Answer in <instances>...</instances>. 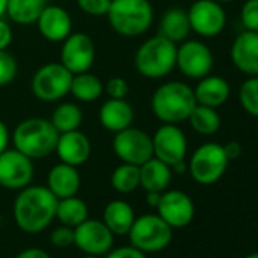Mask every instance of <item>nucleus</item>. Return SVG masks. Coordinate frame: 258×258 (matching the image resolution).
Masks as SVG:
<instances>
[{
  "instance_id": "nucleus-11",
  "label": "nucleus",
  "mask_w": 258,
  "mask_h": 258,
  "mask_svg": "<svg viewBox=\"0 0 258 258\" xmlns=\"http://www.w3.org/2000/svg\"><path fill=\"white\" fill-rule=\"evenodd\" d=\"M187 14L191 31L204 38H213L222 34L228 22L223 5L216 0H196Z\"/></svg>"
},
{
  "instance_id": "nucleus-4",
  "label": "nucleus",
  "mask_w": 258,
  "mask_h": 258,
  "mask_svg": "<svg viewBox=\"0 0 258 258\" xmlns=\"http://www.w3.org/2000/svg\"><path fill=\"white\" fill-rule=\"evenodd\" d=\"M176 47L178 44L163 35L146 40L136 52V70L148 79L166 78L176 67Z\"/></svg>"
},
{
  "instance_id": "nucleus-6",
  "label": "nucleus",
  "mask_w": 258,
  "mask_h": 258,
  "mask_svg": "<svg viewBox=\"0 0 258 258\" xmlns=\"http://www.w3.org/2000/svg\"><path fill=\"white\" fill-rule=\"evenodd\" d=\"M129 241L145 253H155L166 249L173 237V228L158 214H143L136 217L127 232Z\"/></svg>"
},
{
  "instance_id": "nucleus-5",
  "label": "nucleus",
  "mask_w": 258,
  "mask_h": 258,
  "mask_svg": "<svg viewBox=\"0 0 258 258\" xmlns=\"http://www.w3.org/2000/svg\"><path fill=\"white\" fill-rule=\"evenodd\" d=\"M106 17L118 35L139 37L151 28L154 8L149 0H111Z\"/></svg>"
},
{
  "instance_id": "nucleus-2",
  "label": "nucleus",
  "mask_w": 258,
  "mask_h": 258,
  "mask_svg": "<svg viewBox=\"0 0 258 258\" xmlns=\"http://www.w3.org/2000/svg\"><path fill=\"white\" fill-rule=\"evenodd\" d=\"M196 105L190 85L181 81H170L160 85L151 100L152 112L163 123H182L188 118Z\"/></svg>"
},
{
  "instance_id": "nucleus-7",
  "label": "nucleus",
  "mask_w": 258,
  "mask_h": 258,
  "mask_svg": "<svg viewBox=\"0 0 258 258\" xmlns=\"http://www.w3.org/2000/svg\"><path fill=\"white\" fill-rule=\"evenodd\" d=\"M229 160L223 151V145L208 142L201 145L188 161L191 178L202 185L216 184L226 172Z\"/></svg>"
},
{
  "instance_id": "nucleus-8",
  "label": "nucleus",
  "mask_w": 258,
  "mask_h": 258,
  "mask_svg": "<svg viewBox=\"0 0 258 258\" xmlns=\"http://www.w3.org/2000/svg\"><path fill=\"white\" fill-rule=\"evenodd\" d=\"M73 75L61 62H49L40 67L31 82L34 96L43 102H56L70 93Z\"/></svg>"
},
{
  "instance_id": "nucleus-10",
  "label": "nucleus",
  "mask_w": 258,
  "mask_h": 258,
  "mask_svg": "<svg viewBox=\"0 0 258 258\" xmlns=\"http://www.w3.org/2000/svg\"><path fill=\"white\" fill-rule=\"evenodd\" d=\"M176 67L190 79H202L214 67L211 49L199 40H185L176 47Z\"/></svg>"
},
{
  "instance_id": "nucleus-32",
  "label": "nucleus",
  "mask_w": 258,
  "mask_h": 258,
  "mask_svg": "<svg viewBox=\"0 0 258 258\" xmlns=\"http://www.w3.org/2000/svg\"><path fill=\"white\" fill-rule=\"evenodd\" d=\"M238 102L243 111L252 117H258V76H247L238 90Z\"/></svg>"
},
{
  "instance_id": "nucleus-37",
  "label": "nucleus",
  "mask_w": 258,
  "mask_h": 258,
  "mask_svg": "<svg viewBox=\"0 0 258 258\" xmlns=\"http://www.w3.org/2000/svg\"><path fill=\"white\" fill-rule=\"evenodd\" d=\"M50 243L56 247H69L75 244V229L70 226H58L50 234Z\"/></svg>"
},
{
  "instance_id": "nucleus-14",
  "label": "nucleus",
  "mask_w": 258,
  "mask_h": 258,
  "mask_svg": "<svg viewBox=\"0 0 258 258\" xmlns=\"http://www.w3.org/2000/svg\"><path fill=\"white\" fill-rule=\"evenodd\" d=\"M96 58V49L93 40L84 32L70 34L62 41L61 49V64L72 73L90 72Z\"/></svg>"
},
{
  "instance_id": "nucleus-24",
  "label": "nucleus",
  "mask_w": 258,
  "mask_h": 258,
  "mask_svg": "<svg viewBox=\"0 0 258 258\" xmlns=\"http://www.w3.org/2000/svg\"><path fill=\"white\" fill-rule=\"evenodd\" d=\"M136 220L134 208L121 199L106 204L103 210V223L114 235H126Z\"/></svg>"
},
{
  "instance_id": "nucleus-20",
  "label": "nucleus",
  "mask_w": 258,
  "mask_h": 258,
  "mask_svg": "<svg viewBox=\"0 0 258 258\" xmlns=\"http://www.w3.org/2000/svg\"><path fill=\"white\" fill-rule=\"evenodd\" d=\"M100 124L109 133H120L123 129L133 126L134 109L131 103L124 99H108L102 103L99 111Z\"/></svg>"
},
{
  "instance_id": "nucleus-16",
  "label": "nucleus",
  "mask_w": 258,
  "mask_h": 258,
  "mask_svg": "<svg viewBox=\"0 0 258 258\" xmlns=\"http://www.w3.org/2000/svg\"><path fill=\"white\" fill-rule=\"evenodd\" d=\"M157 210L158 216L173 229L185 228L195 217V204L191 198L181 190L163 191Z\"/></svg>"
},
{
  "instance_id": "nucleus-43",
  "label": "nucleus",
  "mask_w": 258,
  "mask_h": 258,
  "mask_svg": "<svg viewBox=\"0 0 258 258\" xmlns=\"http://www.w3.org/2000/svg\"><path fill=\"white\" fill-rule=\"evenodd\" d=\"M161 199V193L160 191H146V202L149 207L157 208Z\"/></svg>"
},
{
  "instance_id": "nucleus-31",
  "label": "nucleus",
  "mask_w": 258,
  "mask_h": 258,
  "mask_svg": "<svg viewBox=\"0 0 258 258\" xmlns=\"http://www.w3.org/2000/svg\"><path fill=\"white\" fill-rule=\"evenodd\" d=\"M111 185L118 193H133L140 187V166L121 163L111 175Z\"/></svg>"
},
{
  "instance_id": "nucleus-39",
  "label": "nucleus",
  "mask_w": 258,
  "mask_h": 258,
  "mask_svg": "<svg viewBox=\"0 0 258 258\" xmlns=\"http://www.w3.org/2000/svg\"><path fill=\"white\" fill-rule=\"evenodd\" d=\"M11 41H13V29L4 19H0V50H7Z\"/></svg>"
},
{
  "instance_id": "nucleus-23",
  "label": "nucleus",
  "mask_w": 258,
  "mask_h": 258,
  "mask_svg": "<svg viewBox=\"0 0 258 258\" xmlns=\"http://www.w3.org/2000/svg\"><path fill=\"white\" fill-rule=\"evenodd\" d=\"M172 181V167L152 157L140 166V187L145 191H166Z\"/></svg>"
},
{
  "instance_id": "nucleus-13",
  "label": "nucleus",
  "mask_w": 258,
  "mask_h": 258,
  "mask_svg": "<svg viewBox=\"0 0 258 258\" xmlns=\"http://www.w3.org/2000/svg\"><path fill=\"white\" fill-rule=\"evenodd\" d=\"M34 178V164L29 157L20 151L7 149L0 154V187L22 190Z\"/></svg>"
},
{
  "instance_id": "nucleus-15",
  "label": "nucleus",
  "mask_w": 258,
  "mask_h": 258,
  "mask_svg": "<svg viewBox=\"0 0 258 258\" xmlns=\"http://www.w3.org/2000/svg\"><path fill=\"white\" fill-rule=\"evenodd\" d=\"M75 229V244L85 255H105L114 244V234L102 220L87 219Z\"/></svg>"
},
{
  "instance_id": "nucleus-1",
  "label": "nucleus",
  "mask_w": 258,
  "mask_h": 258,
  "mask_svg": "<svg viewBox=\"0 0 258 258\" xmlns=\"http://www.w3.org/2000/svg\"><path fill=\"white\" fill-rule=\"evenodd\" d=\"M56 205L58 198L47 185H28L16 198L14 220L28 234L41 232L56 217Z\"/></svg>"
},
{
  "instance_id": "nucleus-12",
  "label": "nucleus",
  "mask_w": 258,
  "mask_h": 258,
  "mask_svg": "<svg viewBox=\"0 0 258 258\" xmlns=\"http://www.w3.org/2000/svg\"><path fill=\"white\" fill-rule=\"evenodd\" d=\"M152 146L154 157L170 167L185 160L188 148L184 131L173 123H164L157 129L152 137Z\"/></svg>"
},
{
  "instance_id": "nucleus-41",
  "label": "nucleus",
  "mask_w": 258,
  "mask_h": 258,
  "mask_svg": "<svg viewBox=\"0 0 258 258\" xmlns=\"http://www.w3.org/2000/svg\"><path fill=\"white\" fill-rule=\"evenodd\" d=\"M16 258H52V256L40 247H28L22 250Z\"/></svg>"
},
{
  "instance_id": "nucleus-18",
  "label": "nucleus",
  "mask_w": 258,
  "mask_h": 258,
  "mask_svg": "<svg viewBox=\"0 0 258 258\" xmlns=\"http://www.w3.org/2000/svg\"><path fill=\"white\" fill-rule=\"evenodd\" d=\"M55 152L61 163L79 167L88 161L91 155V143L84 133L76 129V131L59 134Z\"/></svg>"
},
{
  "instance_id": "nucleus-35",
  "label": "nucleus",
  "mask_w": 258,
  "mask_h": 258,
  "mask_svg": "<svg viewBox=\"0 0 258 258\" xmlns=\"http://www.w3.org/2000/svg\"><path fill=\"white\" fill-rule=\"evenodd\" d=\"M78 7L91 17H103L108 14L111 0H78Z\"/></svg>"
},
{
  "instance_id": "nucleus-28",
  "label": "nucleus",
  "mask_w": 258,
  "mask_h": 258,
  "mask_svg": "<svg viewBox=\"0 0 258 258\" xmlns=\"http://www.w3.org/2000/svg\"><path fill=\"white\" fill-rule=\"evenodd\" d=\"M70 93L79 102H87V103L96 102L103 93V84L96 75L90 72L78 73V75H73Z\"/></svg>"
},
{
  "instance_id": "nucleus-46",
  "label": "nucleus",
  "mask_w": 258,
  "mask_h": 258,
  "mask_svg": "<svg viewBox=\"0 0 258 258\" xmlns=\"http://www.w3.org/2000/svg\"><path fill=\"white\" fill-rule=\"evenodd\" d=\"M216 2H219V4H231V2H234V0H216Z\"/></svg>"
},
{
  "instance_id": "nucleus-22",
  "label": "nucleus",
  "mask_w": 258,
  "mask_h": 258,
  "mask_svg": "<svg viewBox=\"0 0 258 258\" xmlns=\"http://www.w3.org/2000/svg\"><path fill=\"white\" fill-rule=\"evenodd\" d=\"M47 188L58 199L76 196L81 188V175L78 169L66 163L53 166L47 175Z\"/></svg>"
},
{
  "instance_id": "nucleus-26",
  "label": "nucleus",
  "mask_w": 258,
  "mask_h": 258,
  "mask_svg": "<svg viewBox=\"0 0 258 258\" xmlns=\"http://www.w3.org/2000/svg\"><path fill=\"white\" fill-rule=\"evenodd\" d=\"M46 7L47 0H8L7 14L17 25H32Z\"/></svg>"
},
{
  "instance_id": "nucleus-44",
  "label": "nucleus",
  "mask_w": 258,
  "mask_h": 258,
  "mask_svg": "<svg viewBox=\"0 0 258 258\" xmlns=\"http://www.w3.org/2000/svg\"><path fill=\"white\" fill-rule=\"evenodd\" d=\"M172 172H175V173H178V175H182V173L188 172V163H185V160H182V161L173 164V166H172Z\"/></svg>"
},
{
  "instance_id": "nucleus-17",
  "label": "nucleus",
  "mask_w": 258,
  "mask_h": 258,
  "mask_svg": "<svg viewBox=\"0 0 258 258\" xmlns=\"http://www.w3.org/2000/svg\"><path fill=\"white\" fill-rule=\"evenodd\" d=\"M232 66L246 76H258V32H240L229 50Z\"/></svg>"
},
{
  "instance_id": "nucleus-29",
  "label": "nucleus",
  "mask_w": 258,
  "mask_h": 258,
  "mask_svg": "<svg viewBox=\"0 0 258 258\" xmlns=\"http://www.w3.org/2000/svg\"><path fill=\"white\" fill-rule=\"evenodd\" d=\"M55 219H58L66 226L76 228L78 225H81L84 220L88 219V207L78 196L58 199Z\"/></svg>"
},
{
  "instance_id": "nucleus-49",
  "label": "nucleus",
  "mask_w": 258,
  "mask_h": 258,
  "mask_svg": "<svg viewBox=\"0 0 258 258\" xmlns=\"http://www.w3.org/2000/svg\"><path fill=\"white\" fill-rule=\"evenodd\" d=\"M256 136H258V117H256Z\"/></svg>"
},
{
  "instance_id": "nucleus-40",
  "label": "nucleus",
  "mask_w": 258,
  "mask_h": 258,
  "mask_svg": "<svg viewBox=\"0 0 258 258\" xmlns=\"http://www.w3.org/2000/svg\"><path fill=\"white\" fill-rule=\"evenodd\" d=\"M223 151H225L228 160L232 161V160H237V158L241 155V151H243V149H241V145H240L238 142L231 140V142H228L226 145H223Z\"/></svg>"
},
{
  "instance_id": "nucleus-30",
  "label": "nucleus",
  "mask_w": 258,
  "mask_h": 258,
  "mask_svg": "<svg viewBox=\"0 0 258 258\" xmlns=\"http://www.w3.org/2000/svg\"><path fill=\"white\" fill-rule=\"evenodd\" d=\"M50 123L59 134L76 131L82 124V111L76 103L64 102L55 108Z\"/></svg>"
},
{
  "instance_id": "nucleus-21",
  "label": "nucleus",
  "mask_w": 258,
  "mask_h": 258,
  "mask_svg": "<svg viewBox=\"0 0 258 258\" xmlns=\"http://www.w3.org/2000/svg\"><path fill=\"white\" fill-rule=\"evenodd\" d=\"M193 93L196 103L219 108L228 102L231 96V85L225 78L210 73L205 78L199 79L198 85L193 88Z\"/></svg>"
},
{
  "instance_id": "nucleus-47",
  "label": "nucleus",
  "mask_w": 258,
  "mask_h": 258,
  "mask_svg": "<svg viewBox=\"0 0 258 258\" xmlns=\"http://www.w3.org/2000/svg\"><path fill=\"white\" fill-rule=\"evenodd\" d=\"M246 258H258V253H250V255H247Z\"/></svg>"
},
{
  "instance_id": "nucleus-27",
  "label": "nucleus",
  "mask_w": 258,
  "mask_h": 258,
  "mask_svg": "<svg viewBox=\"0 0 258 258\" xmlns=\"http://www.w3.org/2000/svg\"><path fill=\"white\" fill-rule=\"evenodd\" d=\"M187 120L190 121V126L195 133L201 136H207V137L214 136L222 124V118H220V114L217 112V108H211V106H205L199 103L195 105Z\"/></svg>"
},
{
  "instance_id": "nucleus-48",
  "label": "nucleus",
  "mask_w": 258,
  "mask_h": 258,
  "mask_svg": "<svg viewBox=\"0 0 258 258\" xmlns=\"http://www.w3.org/2000/svg\"><path fill=\"white\" fill-rule=\"evenodd\" d=\"M82 258H100V256H96V255H85V256H82Z\"/></svg>"
},
{
  "instance_id": "nucleus-25",
  "label": "nucleus",
  "mask_w": 258,
  "mask_h": 258,
  "mask_svg": "<svg viewBox=\"0 0 258 258\" xmlns=\"http://www.w3.org/2000/svg\"><path fill=\"white\" fill-rule=\"evenodd\" d=\"M191 32L188 14L182 8H170L167 10L160 22V35L179 44L188 38Z\"/></svg>"
},
{
  "instance_id": "nucleus-3",
  "label": "nucleus",
  "mask_w": 258,
  "mask_h": 258,
  "mask_svg": "<svg viewBox=\"0 0 258 258\" xmlns=\"http://www.w3.org/2000/svg\"><path fill=\"white\" fill-rule=\"evenodd\" d=\"M59 133L50 120L31 117L17 124L14 129V148L31 160H41L55 152Z\"/></svg>"
},
{
  "instance_id": "nucleus-33",
  "label": "nucleus",
  "mask_w": 258,
  "mask_h": 258,
  "mask_svg": "<svg viewBox=\"0 0 258 258\" xmlns=\"http://www.w3.org/2000/svg\"><path fill=\"white\" fill-rule=\"evenodd\" d=\"M17 76V61L7 50H0V88L10 85Z\"/></svg>"
},
{
  "instance_id": "nucleus-19",
  "label": "nucleus",
  "mask_w": 258,
  "mask_h": 258,
  "mask_svg": "<svg viewBox=\"0 0 258 258\" xmlns=\"http://www.w3.org/2000/svg\"><path fill=\"white\" fill-rule=\"evenodd\" d=\"M37 25L40 34L52 43H62L72 34V17L58 5H47L40 14Z\"/></svg>"
},
{
  "instance_id": "nucleus-38",
  "label": "nucleus",
  "mask_w": 258,
  "mask_h": 258,
  "mask_svg": "<svg viewBox=\"0 0 258 258\" xmlns=\"http://www.w3.org/2000/svg\"><path fill=\"white\" fill-rule=\"evenodd\" d=\"M106 258H146V253L134 247L133 244H129V246H121L114 250H109Z\"/></svg>"
},
{
  "instance_id": "nucleus-45",
  "label": "nucleus",
  "mask_w": 258,
  "mask_h": 258,
  "mask_svg": "<svg viewBox=\"0 0 258 258\" xmlns=\"http://www.w3.org/2000/svg\"><path fill=\"white\" fill-rule=\"evenodd\" d=\"M7 4L8 0H0V19H2L4 14H7Z\"/></svg>"
},
{
  "instance_id": "nucleus-9",
  "label": "nucleus",
  "mask_w": 258,
  "mask_h": 258,
  "mask_svg": "<svg viewBox=\"0 0 258 258\" xmlns=\"http://www.w3.org/2000/svg\"><path fill=\"white\" fill-rule=\"evenodd\" d=\"M112 149L121 163L134 166H142L154 157L152 137L143 129L133 126L115 133L112 139Z\"/></svg>"
},
{
  "instance_id": "nucleus-34",
  "label": "nucleus",
  "mask_w": 258,
  "mask_h": 258,
  "mask_svg": "<svg viewBox=\"0 0 258 258\" xmlns=\"http://www.w3.org/2000/svg\"><path fill=\"white\" fill-rule=\"evenodd\" d=\"M240 23L243 31L258 32V0H246L241 5Z\"/></svg>"
},
{
  "instance_id": "nucleus-42",
  "label": "nucleus",
  "mask_w": 258,
  "mask_h": 258,
  "mask_svg": "<svg viewBox=\"0 0 258 258\" xmlns=\"http://www.w3.org/2000/svg\"><path fill=\"white\" fill-rule=\"evenodd\" d=\"M8 145H10V131H8V126L5 124V121L0 120V154L8 149Z\"/></svg>"
},
{
  "instance_id": "nucleus-36",
  "label": "nucleus",
  "mask_w": 258,
  "mask_h": 258,
  "mask_svg": "<svg viewBox=\"0 0 258 258\" xmlns=\"http://www.w3.org/2000/svg\"><path fill=\"white\" fill-rule=\"evenodd\" d=\"M103 91L111 99H124L129 93V85H127L126 79H123L120 76H114L106 81V84L103 85Z\"/></svg>"
}]
</instances>
